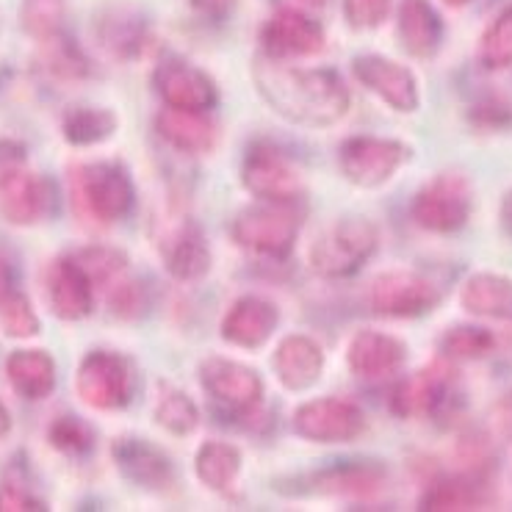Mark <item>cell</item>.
<instances>
[{
	"instance_id": "17",
	"label": "cell",
	"mask_w": 512,
	"mask_h": 512,
	"mask_svg": "<svg viewBox=\"0 0 512 512\" xmlns=\"http://www.w3.org/2000/svg\"><path fill=\"white\" fill-rule=\"evenodd\" d=\"M48 299L53 313L64 322H78L92 313L95 286L75 258H59L48 269Z\"/></svg>"
},
{
	"instance_id": "41",
	"label": "cell",
	"mask_w": 512,
	"mask_h": 512,
	"mask_svg": "<svg viewBox=\"0 0 512 512\" xmlns=\"http://www.w3.org/2000/svg\"><path fill=\"white\" fill-rule=\"evenodd\" d=\"M471 122L482 131H504L512 125V111L504 100L488 97V100H482L471 108Z\"/></svg>"
},
{
	"instance_id": "24",
	"label": "cell",
	"mask_w": 512,
	"mask_h": 512,
	"mask_svg": "<svg viewBox=\"0 0 512 512\" xmlns=\"http://www.w3.org/2000/svg\"><path fill=\"white\" fill-rule=\"evenodd\" d=\"M155 131L167 144L183 153H208L216 142L214 122L205 111H186V108H164L155 117Z\"/></svg>"
},
{
	"instance_id": "25",
	"label": "cell",
	"mask_w": 512,
	"mask_h": 512,
	"mask_svg": "<svg viewBox=\"0 0 512 512\" xmlns=\"http://www.w3.org/2000/svg\"><path fill=\"white\" fill-rule=\"evenodd\" d=\"M399 39H402V48L416 59L435 56V50L441 48L443 23L429 0L399 3Z\"/></svg>"
},
{
	"instance_id": "16",
	"label": "cell",
	"mask_w": 512,
	"mask_h": 512,
	"mask_svg": "<svg viewBox=\"0 0 512 512\" xmlns=\"http://www.w3.org/2000/svg\"><path fill=\"white\" fill-rule=\"evenodd\" d=\"M405 358V344L399 338L377 333V330H358L346 346V363L360 380L391 377L405 366Z\"/></svg>"
},
{
	"instance_id": "44",
	"label": "cell",
	"mask_w": 512,
	"mask_h": 512,
	"mask_svg": "<svg viewBox=\"0 0 512 512\" xmlns=\"http://www.w3.org/2000/svg\"><path fill=\"white\" fill-rule=\"evenodd\" d=\"M111 308L120 316H136L142 310V291L139 283H120L111 288Z\"/></svg>"
},
{
	"instance_id": "7",
	"label": "cell",
	"mask_w": 512,
	"mask_h": 512,
	"mask_svg": "<svg viewBox=\"0 0 512 512\" xmlns=\"http://www.w3.org/2000/svg\"><path fill=\"white\" fill-rule=\"evenodd\" d=\"M75 388L86 405L95 410H120L131 402V363L117 352L95 349L81 360L75 374Z\"/></svg>"
},
{
	"instance_id": "11",
	"label": "cell",
	"mask_w": 512,
	"mask_h": 512,
	"mask_svg": "<svg viewBox=\"0 0 512 512\" xmlns=\"http://www.w3.org/2000/svg\"><path fill=\"white\" fill-rule=\"evenodd\" d=\"M263 53L274 61L308 59L324 50V28L297 9H280L263 25Z\"/></svg>"
},
{
	"instance_id": "23",
	"label": "cell",
	"mask_w": 512,
	"mask_h": 512,
	"mask_svg": "<svg viewBox=\"0 0 512 512\" xmlns=\"http://www.w3.org/2000/svg\"><path fill=\"white\" fill-rule=\"evenodd\" d=\"M385 468L369 460H352V463H338L319 471L313 482L319 493L330 496H346V499H371L380 493L385 485Z\"/></svg>"
},
{
	"instance_id": "28",
	"label": "cell",
	"mask_w": 512,
	"mask_h": 512,
	"mask_svg": "<svg viewBox=\"0 0 512 512\" xmlns=\"http://www.w3.org/2000/svg\"><path fill=\"white\" fill-rule=\"evenodd\" d=\"M485 488L479 477H446L438 479L421 499V510L427 512H460L479 510L485 504Z\"/></svg>"
},
{
	"instance_id": "1",
	"label": "cell",
	"mask_w": 512,
	"mask_h": 512,
	"mask_svg": "<svg viewBox=\"0 0 512 512\" xmlns=\"http://www.w3.org/2000/svg\"><path fill=\"white\" fill-rule=\"evenodd\" d=\"M255 81L263 100L288 122L324 128L349 111V92L333 70H297L277 61H263Z\"/></svg>"
},
{
	"instance_id": "20",
	"label": "cell",
	"mask_w": 512,
	"mask_h": 512,
	"mask_svg": "<svg viewBox=\"0 0 512 512\" xmlns=\"http://www.w3.org/2000/svg\"><path fill=\"white\" fill-rule=\"evenodd\" d=\"M161 252H164L167 272L180 283H194L211 269V250L194 222L169 227L167 236L161 239Z\"/></svg>"
},
{
	"instance_id": "9",
	"label": "cell",
	"mask_w": 512,
	"mask_h": 512,
	"mask_svg": "<svg viewBox=\"0 0 512 512\" xmlns=\"http://www.w3.org/2000/svg\"><path fill=\"white\" fill-rule=\"evenodd\" d=\"M374 313L391 319H416L441 302V288L418 272H385L371 283Z\"/></svg>"
},
{
	"instance_id": "8",
	"label": "cell",
	"mask_w": 512,
	"mask_h": 512,
	"mask_svg": "<svg viewBox=\"0 0 512 512\" xmlns=\"http://www.w3.org/2000/svg\"><path fill=\"white\" fill-rule=\"evenodd\" d=\"M410 158V147L393 139L377 136H355L341 144V172L360 189H377L399 172Z\"/></svg>"
},
{
	"instance_id": "49",
	"label": "cell",
	"mask_w": 512,
	"mask_h": 512,
	"mask_svg": "<svg viewBox=\"0 0 512 512\" xmlns=\"http://www.w3.org/2000/svg\"><path fill=\"white\" fill-rule=\"evenodd\" d=\"M302 3H308V6H313V9H319V6H324V0H302Z\"/></svg>"
},
{
	"instance_id": "33",
	"label": "cell",
	"mask_w": 512,
	"mask_h": 512,
	"mask_svg": "<svg viewBox=\"0 0 512 512\" xmlns=\"http://www.w3.org/2000/svg\"><path fill=\"white\" fill-rule=\"evenodd\" d=\"M479 61L485 70H507L512 64V6H507L482 34Z\"/></svg>"
},
{
	"instance_id": "46",
	"label": "cell",
	"mask_w": 512,
	"mask_h": 512,
	"mask_svg": "<svg viewBox=\"0 0 512 512\" xmlns=\"http://www.w3.org/2000/svg\"><path fill=\"white\" fill-rule=\"evenodd\" d=\"M501 222H504V230L512 236V191L507 194L504 205H501Z\"/></svg>"
},
{
	"instance_id": "15",
	"label": "cell",
	"mask_w": 512,
	"mask_h": 512,
	"mask_svg": "<svg viewBox=\"0 0 512 512\" xmlns=\"http://www.w3.org/2000/svg\"><path fill=\"white\" fill-rule=\"evenodd\" d=\"M452 369L446 363H429L427 369L410 374L391 393V410L399 418H418L435 413L449 399Z\"/></svg>"
},
{
	"instance_id": "48",
	"label": "cell",
	"mask_w": 512,
	"mask_h": 512,
	"mask_svg": "<svg viewBox=\"0 0 512 512\" xmlns=\"http://www.w3.org/2000/svg\"><path fill=\"white\" fill-rule=\"evenodd\" d=\"M446 6H465V3H471V0H443Z\"/></svg>"
},
{
	"instance_id": "10",
	"label": "cell",
	"mask_w": 512,
	"mask_h": 512,
	"mask_svg": "<svg viewBox=\"0 0 512 512\" xmlns=\"http://www.w3.org/2000/svg\"><path fill=\"white\" fill-rule=\"evenodd\" d=\"M294 429L310 443H349L363 435L366 416L355 402L327 396L297 407Z\"/></svg>"
},
{
	"instance_id": "5",
	"label": "cell",
	"mask_w": 512,
	"mask_h": 512,
	"mask_svg": "<svg viewBox=\"0 0 512 512\" xmlns=\"http://www.w3.org/2000/svg\"><path fill=\"white\" fill-rule=\"evenodd\" d=\"M471 208L474 191L468 178L457 172H443L413 197L410 214L416 225L429 233H457L471 219Z\"/></svg>"
},
{
	"instance_id": "13",
	"label": "cell",
	"mask_w": 512,
	"mask_h": 512,
	"mask_svg": "<svg viewBox=\"0 0 512 512\" xmlns=\"http://www.w3.org/2000/svg\"><path fill=\"white\" fill-rule=\"evenodd\" d=\"M155 92L169 108H186V111H208L216 103L214 81L203 70L191 67L189 61L178 56H167L158 61L153 72Z\"/></svg>"
},
{
	"instance_id": "42",
	"label": "cell",
	"mask_w": 512,
	"mask_h": 512,
	"mask_svg": "<svg viewBox=\"0 0 512 512\" xmlns=\"http://www.w3.org/2000/svg\"><path fill=\"white\" fill-rule=\"evenodd\" d=\"M45 510V504L31 496L20 482H3L0 485V512H36Z\"/></svg>"
},
{
	"instance_id": "2",
	"label": "cell",
	"mask_w": 512,
	"mask_h": 512,
	"mask_svg": "<svg viewBox=\"0 0 512 512\" xmlns=\"http://www.w3.org/2000/svg\"><path fill=\"white\" fill-rule=\"evenodd\" d=\"M377 244H380V233L371 222L341 219L313 241L310 266H313V272L330 277V280L352 277L377 252Z\"/></svg>"
},
{
	"instance_id": "18",
	"label": "cell",
	"mask_w": 512,
	"mask_h": 512,
	"mask_svg": "<svg viewBox=\"0 0 512 512\" xmlns=\"http://www.w3.org/2000/svg\"><path fill=\"white\" fill-rule=\"evenodd\" d=\"M280 310L263 297H241L222 319V338L241 349H258L277 330Z\"/></svg>"
},
{
	"instance_id": "36",
	"label": "cell",
	"mask_w": 512,
	"mask_h": 512,
	"mask_svg": "<svg viewBox=\"0 0 512 512\" xmlns=\"http://www.w3.org/2000/svg\"><path fill=\"white\" fill-rule=\"evenodd\" d=\"M0 327L12 338H31L39 333V319H36L31 302L14 288L0 297Z\"/></svg>"
},
{
	"instance_id": "45",
	"label": "cell",
	"mask_w": 512,
	"mask_h": 512,
	"mask_svg": "<svg viewBox=\"0 0 512 512\" xmlns=\"http://www.w3.org/2000/svg\"><path fill=\"white\" fill-rule=\"evenodd\" d=\"M191 6L205 17H211V20H222V17L233 12L236 0H191Z\"/></svg>"
},
{
	"instance_id": "39",
	"label": "cell",
	"mask_w": 512,
	"mask_h": 512,
	"mask_svg": "<svg viewBox=\"0 0 512 512\" xmlns=\"http://www.w3.org/2000/svg\"><path fill=\"white\" fill-rule=\"evenodd\" d=\"M100 39L120 56H133L142 48L144 25L133 17H114L100 25Z\"/></svg>"
},
{
	"instance_id": "32",
	"label": "cell",
	"mask_w": 512,
	"mask_h": 512,
	"mask_svg": "<svg viewBox=\"0 0 512 512\" xmlns=\"http://www.w3.org/2000/svg\"><path fill=\"white\" fill-rule=\"evenodd\" d=\"M155 421L167 432L183 438V435H191L197 429L200 413H197V405L191 402L186 393L178 391V388H169V385H161L158 402H155Z\"/></svg>"
},
{
	"instance_id": "29",
	"label": "cell",
	"mask_w": 512,
	"mask_h": 512,
	"mask_svg": "<svg viewBox=\"0 0 512 512\" xmlns=\"http://www.w3.org/2000/svg\"><path fill=\"white\" fill-rule=\"evenodd\" d=\"M194 471L205 488L227 490L241 471V452L233 443L205 441L194 457Z\"/></svg>"
},
{
	"instance_id": "26",
	"label": "cell",
	"mask_w": 512,
	"mask_h": 512,
	"mask_svg": "<svg viewBox=\"0 0 512 512\" xmlns=\"http://www.w3.org/2000/svg\"><path fill=\"white\" fill-rule=\"evenodd\" d=\"M460 302L474 316L512 319V280L490 272L471 274L460 288Z\"/></svg>"
},
{
	"instance_id": "14",
	"label": "cell",
	"mask_w": 512,
	"mask_h": 512,
	"mask_svg": "<svg viewBox=\"0 0 512 512\" xmlns=\"http://www.w3.org/2000/svg\"><path fill=\"white\" fill-rule=\"evenodd\" d=\"M352 72L360 84L374 92L393 111L410 114L418 108L416 75L402 67L399 61L385 59V56H358L352 61Z\"/></svg>"
},
{
	"instance_id": "31",
	"label": "cell",
	"mask_w": 512,
	"mask_h": 512,
	"mask_svg": "<svg viewBox=\"0 0 512 512\" xmlns=\"http://www.w3.org/2000/svg\"><path fill=\"white\" fill-rule=\"evenodd\" d=\"M42 67L61 81H81L89 75V59L70 36L59 34L42 39Z\"/></svg>"
},
{
	"instance_id": "38",
	"label": "cell",
	"mask_w": 512,
	"mask_h": 512,
	"mask_svg": "<svg viewBox=\"0 0 512 512\" xmlns=\"http://www.w3.org/2000/svg\"><path fill=\"white\" fill-rule=\"evenodd\" d=\"M50 443L64 454H86L95 446V432L78 416H61L50 424Z\"/></svg>"
},
{
	"instance_id": "27",
	"label": "cell",
	"mask_w": 512,
	"mask_h": 512,
	"mask_svg": "<svg viewBox=\"0 0 512 512\" xmlns=\"http://www.w3.org/2000/svg\"><path fill=\"white\" fill-rule=\"evenodd\" d=\"M12 388L23 399H45L56 388V363L42 349H20L6 360Z\"/></svg>"
},
{
	"instance_id": "19",
	"label": "cell",
	"mask_w": 512,
	"mask_h": 512,
	"mask_svg": "<svg viewBox=\"0 0 512 512\" xmlns=\"http://www.w3.org/2000/svg\"><path fill=\"white\" fill-rule=\"evenodd\" d=\"M114 463L125 479H131L139 488H167L172 482V463L155 443L142 438H117L111 446Z\"/></svg>"
},
{
	"instance_id": "4",
	"label": "cell",
	"mask_w": 512,
	"mask_h": 512,
	"mask_svg": "<svg viewBox=\"0 0 512 512\" xmlns=\"http://www.w3.org/2000/svg\"><path fill=\"white\" fill-rule=\"evenodd\" d=\"M75 203L97 222H120L131 214L136 191L120 164H86L72 175Z\"/></svg>"
},
{
	"instance_id": "34",
	"label": "cell",
	"mask_w": 512,
	"mask_h": 512,
	"mask_svg": "<svg viewBox=\"0 0 512 512\" xmlns=\"http://www.w3.org/2000/svg\"><path fill=\"white\" fill-rule=\"evenodd\" d=\"M496 338L485 327L460 324L441 338V352L452 360H479L493 352Z\"/></svg>"
},
{
	"instance_id": "35",
	"label": "cell",
	"mask_w": 512,
	"mask_h": 512,
	"mask_svg": "<svg viewBox=\"0 0 512 512\" xmlns=\"http://www.w3.org/2000/svg\"><path fill=\"white\" fill-rule=\"evenodd\" d=\"M64 14H67V0H23L20 23H23L25 34L48 39L61 31Z\"/></svg>"
},
{
	"instance_id": "30",
	"label": "cell",
	"mask_w": 512,
	"mask_h": 512,
	"mask_svg": "<svg viewBox=\"0 0 512 512\" xmlns=\"http://www.w3.org/2000/svg\"><path fill=\"white\" fill-rule=\"evenodd\" d=\"M61 131L70 144L86 147V144L106 142L108 136L117 131V117L106 108L72 106L61 120Z\"/></svg>"
},
{
	"instance_id": "12",
	"label": "cell",
	"mask_w": 512,
	"mask_h": 512,
	"mask_svg": "<svg viewBox=\"0 0 512 512\" xmlns=\"http://www.w3.org/2000/svg\"><path fill=\"white\" fill-rule=\"evenodd\" d=\"M200 382L205 393L230 413H250L261 405V377L236 360L208 358L200 366Z\"/></svg>"
},
{
	"instance_id": "37",
	"label": "cell",
	"mask_w": 512,
	"mask_h": 512,
	"mask_svg": "<svg viewBox=\"0 0 512 512\" xmlns=\"http://www.w3.org/2000/svg\"><path fill=\"white\" fill-rule=\"evenodd\" d=\"M75 261L92 280V286L114 283L125 272V263H128L120 250H111V247H86L84 252L75 255Z\"/></svg>"
},
{
	"instance_id": "43",
	"label": "cell",
	"mask_w": 512,
	"mask_h": 512,
	"mask_svg": "<svg viewBox=\"0 0 512 512\" xmlns=\"http://www.w3.org/2000/svg\"><path fill=\"white\" fill-rule=\"evenodd\" d=\"M25 167V147L12 139H0V186L23 172Z\"/></svg>"
},
{
	"instance_id": "6",
	"label": "cell",
	"mask_w": 512,
	"mask_h": 512,
	"mask_svg": "<svg viewBox=\"0 0 512 512\" xmlns=\"http://www.w3.org/2000/svg\"><path fill=\"white\" fill-rule=\"evenodd\" d=\"M241 183L263 203H297L302 178L297 164L277 144H252L241 164Z\"/></svg>"
},
{
	"instance_id": "40",
	"label": "cell",
	"mask_w": 512,
	"mask_h": 512,
	"mask_svg": "<svg viewBox=\"0 0 512 512\" xmlns=\"http://www.w3.org/2000/svg\"><path fill=\"white\" fill-rule=\"evenodd\" d=\"M344 14L355 28H377L391 14V0H344Z\"/></svg>"
},
{
	"instance_id": "22",
	"label": "cell",
	"mask_w": 512,
	"mask_h": 512,
	"mask_svg": "<svg viewBox=\"0 0 512 512\" xmlns=\"http://www.w3.org/2000/svg\"><path fill=\"white\" fill-rule=\"evenodd\" d=\"M272 366L288 391H308L322 377L324 355L308 335H288L277 346Z\"/></svg>"
},
{
	"instance_id": "21",
	"label": "cell",
	"mask_w": 512,
	"mask_h": 512,
	"mask_svg": "<svg viewBox=\"0 0 512 512\" xmlns=\"http://www.w3.org/2000/svg\"><path fill=\"white\" fill-rule=\"evenodd\" d=\"M53 211V186L31 172H17L0 186V214L12 225H34Z\"/></svg>"
},
{
	"instance_id": "3",
	"label": "cell",
	"mask_w": 512,
	"mask_h": 512,
	"mask_svg": "<svg viewBox=\"0 0 512 512\" xmlns=\"http://www.w3.org/2000/svg\"><path fill=\"white\" fill-rule=\"evenodd\" d=\"M299 227H302V214L297 203H263L244 208L233 219L230 233L236 244L255 255L286 258L297 244Z\"/></svg>"
},
{
	"instance_id": "47",
	"label": "cell",
	"mask_w": 512,
	"mask_h": 512,
	"mask_svg": "<svg viewBox=\"0 0 512 512\" xmlns=\"http://www.w3.org/2000/svg\"><path fill=\"white\" fill-rule=\"evenodd\" d=\"M9 427H12V418H9V410L3 407V402H0V438L9 432Z\"/></svg>"
}]
</instances>
